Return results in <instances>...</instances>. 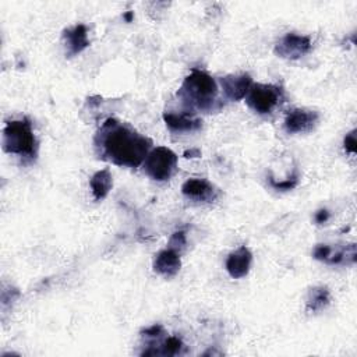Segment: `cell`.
I'll use <instances>...</instances> for the list:
<instances>
[{
    "mask_svg": "<svg viewBox=\"0 0 357 357\" xmlns=\"http://www.w3.org/2000/svg\"><path fill=\"white\" fill-rule=\"evenodd\" d=\"M99 159L120 167H138L151 151L152 141L117 119H106L93 137Z\"/></svg>",
    "mask_w": 357,
    "mask_h": 357,
    "instance_id": "1",
    "label": "cell"
},
{
    "mask_svg": "<svg viewBox=\"0 0 357 357\" xmlns=\"http://www.w3.org/2000/svg\"><path fill=\"white\" fill-rule=\"evenodd\" d=\"M218 84L212 75L199 68H192L177 91V98L187 112H215L220 107Z\"/></svg>",
    "mask_w": 357,
    "mask_h": 357,
    "instance_id": "2",
    "label": "cell"
},
{
    "mask_svg": "<svg viewBox=\"0 0 357 357\" xmlns=\"http://www.w3.org/2000/svg\"><path fill=\"white\" fill-rule=\"evenodd\" d=\"M1 146L6 153L15 155L24 162L35 160L39 144L28 117L14 119L6 123L1 135Z\"/></svg>",
    "mask_w": 357,
    "mask_h": 357,
    "instance_id": "3",
    "label": "cell"
},
{
    "mask_svg": "<svg viewBox=\"0 0 357 357\" xmlns=\"http://www.w3.org/2000/svg\"><path fill=\"white\" fill-rule=\"evenodd\" d=\"M283 102L284 92L282 86L275 84L252 82L248 93L245 95L247 106L258 114H271Z\"/></svg>",
    "mask_w": 357,
    "mask_h": 357,
    "instance_id": "4",
    "label": "cell"
},
{
    "mask_svg": "<svg viewBox=\"0 0 357 357\" xmlns=\"http://www.w3.org/2000/svg\"><path fill=\"white\" fill-rule=\"evenodd\" d=\"M177 155L167 146H156L149 151L142 166L146 176L156 181H167L177 169Z\"/></svg>",
    "mask_w": 357,
    "mask_h": 357,
    "instance_id": "5",
    "label": "cell"
},
{
    "mask_svg": "<svg viewBox=\"0 0 357 357\" xmlns=\"http://www.w3.org/2000/svg\"><path fill=\"white\" fill-rule=\"evenodd\" d=\"M312 49L311 38L307 35L287 32L275 45V54L286 60H298L308 54Z\"/></svg>",
    "mask_w": 357,
    "mask_h": 357,
    "instance_id": "6",
    "label": "cell"
},
{
    "mask_svg": "<svg viewBox=\"0 0 357 357\" xmlns=\"http://www.w3.org/2000/svg\"><path fill=\"white\" fill-rule=\"evenodd\" d=\"M312 257L321 262L329 265L340 264H354L356 262V244H343V245H329V244H317L312 250Z\"/></svg>",
    "mask_w": 357,
    "mask_h": 357,
    "instance_id": "7",
    "label": "cell"
},
{
    "mask_svg": "<svg viewBox=\"0 0 357 357\" xmlns=\"http://www.w3.org/2000/svg\"><path fill=\"white\" fill-rule=\"evenodd\" d=\"M319 121V113L311 109L294 107L287 112L284 117V130L287 134L310 132Z\"/></svg>",
    "mask_w": 357,
    "mask_h": 357,
    "instance_id": "8",
    "label": "cell"
},
{
    "mask_svg": "<svg viewBox=\"0 0 357 357\" xmlns=\"http://www.w3.org/2000/svg\"><path fill=\"white\" fill-rule=\"evenodd\" d=\"M181 194L197 202H213L220 192L205 178H188L181 185Z\"/></svg>",
    "mask_w": 357,
    "mask_h": 357,
    "instance_id": "9",
    "label": "cell"
},
{
    "mask_svg": "<svg viewBox=\"0 0 357 357\" xmlns=\"http://www.w3.org/2000/svg\"><path fill=\"white\" fill-rule=\"evenodd\" d=\"M220 88L223 91V95L227 100L237 102L245 98L248 93L251 85H252V78L250 74H229L225 75L219 79Z\"/></svg>",
    "mask_w": 357,
    "mask_h": 357,
    "instance_id": "10",
    "label": "cell"
},
{
    "mask_svg": "<svg viewBox=\"0 0 357 357\" xmlns=\"http://www.w3.org/2000/svg\"><path fill=\"white\" fill-rule=\"evenodd\" d=\"M63 45L66 47V54L74 57L84 52L89 46L88 28L84 24H75L70 28H66L61 35Z\"/></svg>",
    "mask_w": 357,
    "mask_h": 357,
    "instance_id": "11",
    "label": "cell"
},
{
    "mask_svg": "<svg viewBox=\"0 0 357 357\" xmlns=\"http://www.w3.org/2000/svg\"><path fill=\"white\" fill-rule=\"evenodd\" d=\"M252 264V252L248 247L241 245L236 251L230 252L226 258V271L233 279L244 278L251 268Z\"/></svg>",
    "mask_w": 357,
    "mask_h": 357,
    "instance_id": "12",
    "label": "cell"
},
{
    "mask_svg": "<svg viewBox=\"0 0 357 357\" xmlns=\"http://www.w3.org/2000/svg\"><path fill=\"white\" fill-rule=\"evenodd\" d=\"M152 268L156 273H159L165 278H172V276L177 275L181 268L180 252H177L169 247L165 250H160L153 258Z\"/></svg>",
    "mask_w": 357,
    "mask_h": 357,
    "instance_id": "13",
    "label": "cell"
},
{
    "mask_svg": "<svg viewBox=\"0 0 357 357\" xmlns=\"http://www.w3.org/2000/svg\"><path fill=\"white\" fill-rule=\"evenodd\" d=\"M163 121L167 126V128L174 132H192L202 127V120L190 114V112H165Z\"/></svg>",
    "mask_w": 357,
    "mask_h": 357,
    "instance_id": "14",
    "label": "cell"
},
{
    "mask_svg": "<svg viewBox=\"0 0 357 357\" xmlns=\"http://www.w3.org/2000/svg\"><path fill=\"white\" fill-rule=\"evenodd\" d=\"M89 187L95 201H102L103 198H106L113 187V177L110 170L102 169L95 172L89 178Z\"/></svg>",
    "mask_w": 357,
    "mask_h": 357,
    "instance_id": "15",
    "label": "cell"
},
{
    "mask_svg": "<svg viewBox=\"0 0 357 357\" xmlns=\"http://www.w3.org/2000/svg\"><path fill=\"white\" fill-rule=\"evenodd\" d=\"M331 303V291L326 286H314L308 290L305 298V310L308 312H319Z\"/></svg>",
    "mask_w": 357,
    "mask_h": 357,
    "instance_id": "16",
    "label": "cell"
},
{
    "mask_svg": "<svg viewBox=\"0 0 357 357\" xmlns=\"http://www.w3.org/2000/svg\"><path fill=\"white\" fill-rule=\"evenodd\" d=\"M300 181V174L297 170H294L289 177H286L284 180H276L272 174L268 176V183L269 185L276 190V191H289L293 190L294 187H297Z\"/></svg>",
    "mask_w": 357,
    "mask_h": 357,
    "instance_id": "17",
    "label": "cell"
},
{
    "mask_svg": "<svg viewBox=\"0 0 357 357\" xmlns=\"http://www.w3.org/2000/svg\"><path fill=\"white\" fill-rule=\"evenodd\" d=\"M185 244H187V237H185V231L184 230H177L172 234L169 243H167V247L177 251V252H181L184 248H185Z\"/></svg>",
    "mask_w": 357,
    "mask_h": 357,
    "instance_id": "18",
    "label": "cell"
},
{
    "mask_svg": "<svg viewBox=\"0 0 357 357\" xmlns=\"http://www.w3.org/2000/svg\"><path fill=\"white\" fill-rule=\"evenodd\" d=\"M356 130H351L350 132H347L343 138V148L347 153L354 155L356 153Z\"/></svg>",
    "mask_w": 357,
    "mask_h": 357,
    "instance_id": "19",
    "label": "cell"
},
{
    "mask_svg": "<svg viewBox=\"0 0 357 357\" xmlns=\"http://www.w3.org/2000/svg\"><path fill=\"white\" fill-rule=\"evenodd\" d=\"M331 218V213L328 209L322 208V209H318L315 213H314V222L317 225H322V223H326Z\"/></svg>",
    "mask_w": 357,
    "mask_h": 357,
    "instance_id": "20",
    "label": "cell"
},
{
    "mask_svg": "<svg viewBox=\"0 0 357 357\" xmlns=\"http://www.w3.org/2000/svg\"><path fill=\"white\" fill-rule=\"evenodd\" d=\"M184 158H199L201 156V151L198 148H194V149H188L183 153Z\"/></svg>",
    "mask_w": 357,
    "mask_h": 357,
    "instance_id": "21",
    "label": "cell"
},
{
    "mask_svg": "<svg viewBox=\"0 0 357 357\" xmlns=\"http://www.w3.org/2000/svg\"><path fill=\"white\" fill-rule=\"evenodd\" d=\"M123 17H124V20H126L127 22H131V20L134 18V13H132V11H127Z\"/></svg>",
    "mask_w": 357,
    "mask_h": 357,
    "instance_id": "22",
    "label": "cell"
}]
</instances>
